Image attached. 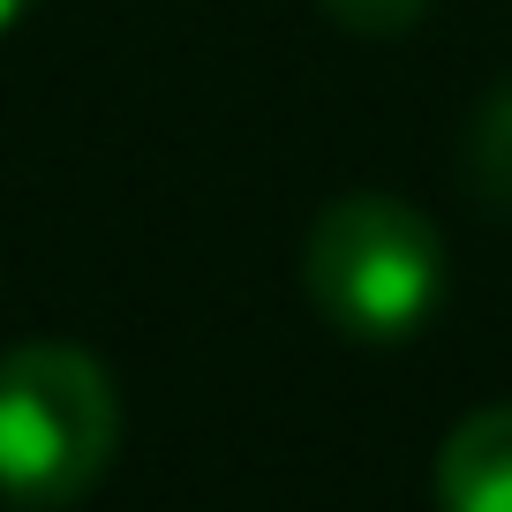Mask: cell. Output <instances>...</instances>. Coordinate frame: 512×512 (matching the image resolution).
Listing matches in <instances>:
<instances>
[{"label": "cell", "instance_id": "6da1fadb", "mask_svg": "<svg viewBox=\"0 0 512 512\" xmlns=\"http://www.w3.org/2000/svg\"><path fill=\"white\" fill-rule=\"evenodd\" d=\"M121 445V400L98 354L68 339H23L0 354V497L16 512H61L91 497Z\"/></svg>", "mask_w": 512, "mask_h": 512}, {"label": "cell", "instance_id": "7a4b0ae2", "mask_svg": "<svg viewBox=\"0 0 512 512\" xmlns=\"http://www.w3.org/2000/svg\"><path fill=\"white\" fill-rule=\"evenodd\" d=\"M302 287L332 332L362 347H400L445 294V241L400 196H339L309 226Z\"/></svg>", "mask_w": 512, "mask_h": 512}, {"label": "cell", "instance_id": "3957f363", "mask_svg": "<svg viewBox=\"0 0 512 512\" xmlns=\"http://www.w3.org/2000/svg\"><path fill=\"white\" fill-rule=\"evenodd\" d=\"M437 512H512V400L452 422L437 445Z\"/></svg>", "mask_w": 512, "mask_h": 512}, {"label": "cell", "instance_id": "277c9868", "mask_svg": "<svg viewBox=\"0 0 512 512\" xmlns=\"http://www.w3.org/2000/svg\"><path fill=\"white\" fill-rule=\"evenodd\" d=\"M467 189L512 219V83L475 113V128H467Z\"/></svg>", "mask_w": 512, "mask_h": 512}, {"label": "cell", "instance_id": "5b68a950", "mask_svg": "<svg viewBox=\"0 0 512 512\" xmlns=\"http://www.w3.org/2000/svg\"><path fill=\"white\" fill-rule=\"evenodd\" d=\"M317 8L339 23V31H354V38H400V31L422 23L430 0H317Z\"/></svg>", "mask_w": 512, "mask_h": 512}, {"label": "cell", "instance_id": "8992f818", "mask_svg": "<svg viewBox=\"0 0 512 512\" xmlns=\"http://www.w3.org/2000/svg\"><path fill=\"white\" fill-rule=\"evenodd\" d=\"M31 16V0H0V31H8V23H23Z\"/></svg>", "mask_w": 512, "mask_h": 512}]
</instances>
